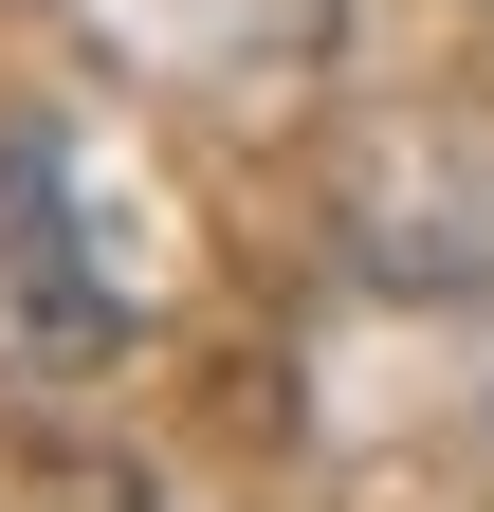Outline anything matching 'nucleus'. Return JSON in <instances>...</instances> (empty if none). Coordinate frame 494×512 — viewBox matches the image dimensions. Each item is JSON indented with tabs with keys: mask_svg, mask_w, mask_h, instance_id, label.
<instances>
[{
	"mask_svg": "<svg viewBox=\"0 0 494 512\" xmlns=\"http://www.w3.org/2000/svg\"><path fill=\"white\" fill-rule=\"evenodd\" d=\"M0 512H165L110 439H55V421H0Z\"/></svg>",
	"mask_w": 494,
	"mask_h": 512,
	"instance_id": "obj_2",
	"label": "nucleus"
},
{
	"mask_svg": "<svg viewBox=\"0 0 494 512\" xmlns=\"http://www.w3.org/2000/svg\"><path fill=\"white\" fill-rule=\"evenodd\" d=\"M0 311H19L37 366H110V348H129V293L74 256V202H55V128L0 147Z\"/></svg>",
	"mask_w": 494,
	"mask_h": 512,
	"instance_id": "obj_1",
	"label": "nucleus"
}]
</instances>
